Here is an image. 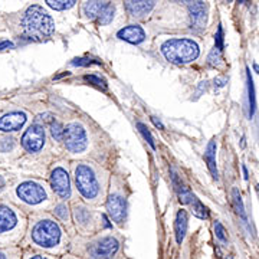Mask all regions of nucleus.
Wrapping results in <instances>:
<instances>
[{
    "mask_svg": "<svg viewBox=\"0 0 259 259\" xmlns=\"http://www.w3.org/2000/svg\"><path fill=\"white\" fill-rule=\"evenodd\" d=\"M221 61H222V52L214 48V49H212V52L209 54V56H207V62L212 66H218V65H221Z\"/></svg>",
    "mask_w": 259,
    "mask_h": 259,
    "instance_id": "nucleus-29",
    "label": "nucleus"
},
{
    "mask_svg": "<svg viewBox=\"0 0 259 259\" xmlns=\"http://www.w3.org/2000/svg\"><path fill=\"white\" fill-rule=\"evenodd\" d=\"M118 249H120V242L112 236H105L88 248V255L90 259H114Z\"/></svg>",
    "mask_w": 259,
    "mask_h": 259,
    "instance_id": "nucleus-8",
    "label": "nucleus"
},
{
    "mask_svg": "<svg viewBox=\"0 0 259 259\" xmlns=\"http://www.w3.org/2000/svg\"><path fill=\"white\" fill-rule=\"evenodd\" d=\"M102 221H104V226H105V228H112V225L108 222V219H107L105 214H102Z\"/></svg>",
    "mask_w": 259,
    "mask_h": 259,
    "instance_id": "nucleus-39",
    "label": "nucleus"
},
{
    "mask_svg": "<svg viewBox=\"0 0 259 259\" xmlns=\"http://www.w3.org/2000/svg\"><path fill=\"white\" fill-rule=\"evenodd\" d=\"M26 222L22 213L10 206H0V248H15L23 233Z\"/></svg>",
    "mask_w": 259,
    "mask_h": 259,
    "instance_id": "nucleus-3",
    "label": "nucleus"
},
{
    "mask_svg": "<svg viewBox=\"0 0 259 259\" xmlns=\"http://www.w3.org/2000/svg\"><path fill=\"white\" fill-rule=\"evenodd\" d=\"M15 194L20 202L28 206H39L49 199L45 186L35 180H26L19 183L15 189Z\"/></svg>",
    "mask_w": 259,
    "mask_h": 259,
    "instance_id": "nucleus-6",
    "label": "nucleus"
},
{
    "mask_svg": "<svg viewBox=\"0 0 259 259\" xmlns=\"http://www.w3.org/2000/svg\"><path fill=\"white\" fill-rule=\"evenodd\" d=\"M55 214L58 218H61L64 222H68V219H69V213H68V207H66V204L61 203L58 204L55 207Z\"/></svg>",
    "mask_w": 259,
    "mask_h": 259,
    "instance_id": "nucleus-33",
    "label": "nucleus"
},
{
    "mask_svg": "<svg viewBox=\"0 0 259 259\" xmlns=\"http://www.w3.org/2000/svg\"><path fill=\"white\" fill-rule=\"evenodd\" d=\"M29 236L30 242L36 248L48 250L51 253H59L64 250V231L55 221L49 218L39 219L33 223Z\"/></svg>",
    "mask_w": 259,
    "mask_h": 259,
    "instance_id": "nucleus-1",
    "label": "nucleus"
},
{
    "mask_svg": "<svg viewBox=\"0 0 259 259\" xmlns=\"http://www.w3.org/2000/svg\"><path fill=\"white\" fill-rule=\"evenodd\" d=\"M0 259H22V250L15 248H0Z\"/></svg>",
    "mask_w": 259,
    "mask_h": 259,
    "instance_id": "nucleus-25",
    "label": "nucleus"
},
{
    "mask_svg": "<svg viewBox=\"0 0 259 259\" xmlns=\"http://www.w3.org/2000/svg\"><path fill=\"white\" fill-rule=\"evenodd\" d=\"M232 199H233V207H235V212L238 213V216L241 218V221L243 225H248V218H246V212H245L243 200H242L241 193H239V190H238L236 187L232 190Z\"/></svg>",
    "mask_w": 259,
    "mask_h": 259,
    "instance_id": "nucleus-19",
    "label": "nucleus"
},
{
    "mask_svg": "<svg viewBox=\"0 0 259 259\" xmlns=\"http://www.w3.org/2000/svg\"><path fill=\"white\" fill-rule=\"evenodd\" d=\"M243 168V175H245V180H248L249 179V176H248V170H246V166L242 167Z\"/></svg>",
    "mask_w": 259,
    "mask_h": 259,
    "instance_id": "nucleus-41",
    "label": "nucleus"
},
{
    "mask_svg": "<svg viewBox=\"0 0 259 259\" xmlns=\"http://www.w3.org/2000/svg\"><path fill=\"white\" fill-rule=\"evenodd\" d=\"M71 64L74 66H90V65L97 64V62H94L93 59H90V58H75Z\"/></svg>",
    "mask_w": 259,
    "mask_h": 259,
    "instance_id": "nucleus-35",
    "label": "nucleus"
},
{
    "mask_svg": "<svg viewBox=\"0 0 259 259\" xmlns=\"http://www.w3.org/2000/svg\"><path fill=\"white\" fill-rule=\"evenodd\" d=\"M48 6H51L52 9L55 10H66V9H71V8H74L75 6V0H48L47 2Z\"/></svg>",
    "mask_w": 259,
    "mask_h": 259,
    "instance_id": "nucleus-24",
    "label": "nucleus"
},
{
    "mask_svg": "<svg viewBox=\"0 0 259 259\" xmlns=\"http://www.w3.org/2000/svg\"><path fill=\"white\" fill-rule=\"evenodd\" d=\"M22 259H55L51 255L39 253V252H32V250H25L22 252Z\"/></svg>",
    "mask_w": 259,
    "mask_h": 259,
    "instance_id": "nucleus-30",
    "label": "nucleus"
},
{
    "mask_svg": "<svg viewBox=\"0 0 259 259\" xmlns=\"http://www.w3.org/2000/svg\"><path fill=\"white\" fill-rule=\"evenodd\" d=\"M137 127H139L140 133L143 134V137L144 140L147 141L148 144L151 146V148H156V143H154V139H153V136H151V133L148 131V128L143 124V122H137Z\"/></svg>",
    "mask_w": 259,
    "mask_h": 259,
    "instance_id": "nucleus-28",
    "label": "nucleus"
},
{
    "mask_svg": "<svg viewBox=\"0 0 259 259\" xmlns=\"http://www.w3.org/2000/svg\"><path fill=\"white\" fill-rule=\"evenodd\" d=\"M107 210L114 222L117 225H122L125 214H127V206H125V200L122 199V196L111 194L107 200Z\"/></svg>",
    "mask_w": 259,
    "mask_h": 259,
    "instance_id": "nucleus-13",
    "label": "nucleus"
},
{
    "mask_svg": "<svg viewBox=\"0 0 259 259\" xmlns=\"http://www.w3.org/2000/svg\"><path fill=\"white\" fill-rule=\"evenodd\" d=\"M51 186H52V190L62 199H68L71 196V182H69V176L65 167L56 166L52 170Z\"/></svg>",
    "mask_w": 259,
    "mask_h": 259,
    "instance_id": "nucleus-10",
    "label": "nucleus"
},
{
    "mask_svg": "<svg viewBox=\"0 0 259 259\" xmlns=\"http://www.w3.org/2000/svg\"><path fill=\"white\" fill-rule=\"evenodd\" d=\"M114 6H112L111 3H107V6L101 10V13H100V16H98V22L101 23V25H108V23H111L112 19H114Z\"/></svg>",
    "mask_w": 259,
    "mask_h": 259,
    "instance_id": "nucleus-22",
    "label": "nucleus"
},
{
    "mask_svg": "<svg viewBox=\"0 0 259 259\" xmlns=\"http://www.w3.org/2000/svg\"><path fill=\"white\" fill-rule=\"evenodd\" d=\"M23 35L32 40H44L55 30V22L44 8L33 5L28 8L22 18Z\"/></svg>",
    "mask_w": 259,
    "mask_h": 259,
    "instance_id": "nucleus-2",
    "label": "nucleus"
},
{
    "mask_svg": "<svg viewBox=\"0 0 259 259\" xmlns=\"http://www.w3.org/2000/svg\"><path fill=\"white\" fill-rule=\"evenodd\" d=\"M13 48V44L9 42V40H3L0 42V51H5V49H12Z\"/></svg>",
    "mask_w": 259,
    "mask_h": 259,
    "instance_id": "nucleus-36",
    "label": "nucleus"
},
{
    "mask_svg": "<svg viewBox=\"0 0 259 259\" xmlns=\"http://www.w3.org/2000/svg\"><path fill=\"white\" fill-rule=\"evenodd\" d=\"M226 259H232V256H228V258H226Z\"/></svg>",
    "mask_w": 259,
    "mask_h": 259,
    "instance_id": "nucleus-44",
    "label": "nucleus"
},
{
    "mask_svg": "<svg viewBox=\"0 0 259 259\" xmlns=\"http://www.w3.org/2000/svg\"><path fill=\"white\" fill-rule=\"evenodd\" d=\"M124 6L133 18H143L144 15L153 10V8L156 6V2H147V0L124 2Z\"/></svg>",
    "mask_w": 259,
    "mask_h": 259,
    "instance_id": "nucleus-15",
    "label": "nucleus"
},
{
    "mask_svg": "<svg viewBox=\"0 0 259 259\" xmlns=\"http://www.w3.org/2000/svg\"><path fill=\"white\" fill-rule=\"evenodd\" d=\"M22 147L28 153H37L45 146V130L39 124H32L22 137Z\"/></svg>",
    "mask_w": 259,
    "mask_h": 259,
    "instance_id": "nucleus-9",
    "label": "nucleus"
},
{
    "mask_svg": "<svg viewBox=\"0 0 259 259\" xmlns=\"http://www.w3.org/2000/svg\"><path fill=\"white\" fill-rule=\"evenodd\" d=\"M161 54L171 64L185 65L197 59L200 49L193 39L175 37V39L166 40L161 45Z\"/></svg>",
    "mask_w": 259,
    "mask_h": 259,
    "instance_id": "nucleus-4",
    "label": "nucleus"
},
{
    "mask_svg": "<svg viewBox=\"0 0 259 259\" xmlns=\"http://www.w3.org/2000/svg\"><path fill=\"white\" fill-rule=\"evenodd\" d=\"M189 206L192 207V213H193L194 216H197L199 219H207V218H209V210H207V207H206L197 197H194L193 200H192V203L189 204Z\"/></svg>",
    "mask_w": 259,
    "mask_h": 259,
    "instance_id": "nucleus-21",
    "label": "nucleus"
},
{
    "mask_svg": "<svg viewBox=\"0 0 259 259\" xmlns=\"http://www.w3.org/2000/svg\"><path fill=\"white\" fill-rule=\"evenodd\" d=\"M117 37L121 40L128 42V44H133V45H139L146 40V32L139 25H128V26L118 30Z\"/></svg>",
    "mask_w": 259,
    "mask_h": 259,
    "instance_id": "nucleus-14",
    "label": "nucleus"
},
{
    "mask_svg": "<svg viewBox=\"0 0 259 259\" xmlns=\"http://www.w3.org/2000/svg\"><path fill=\"white\" fill-rule=\"evenodd\" d=\"M28 121V115L23 111H12L0 117V131L13 133L20 130Z\"/></svg>",
    "mask_w": 259,
    "mask_h": 259,
    "instance_id": "nucleus-12",
    "label": "nucleus"
},
{
    "mask_svg": "<svg viewBox=\"0 0 259 259\" xmlns=\"http://www.w3.org/2000/svg\"><path fill=\"white\" fill-rule=\"evenodd\" d=\"M151 121H153V124H154V125H156V127H157V128H160V130H164V125H163V124H161V121L157 120V118H156V117H151Z\"/></svg>",
    "mask_w": 259,
    "mask_h": 259,
    "instance_id": "nucleus-37",
    "label": "nucleus"
},
{
    "mask_svg": "<svg viewBox=\"0 0 259 259\" xmlns=\"http://www.w3.org/2000/svg\"><path fill=\"white\" fill-rule=\"evenodd\" d=\"M15 146H16V143H15V140L12 139V137H3V139H0V153H3V154L10 153L15 148Z\"/></svg>",
    "mask_w": 259,
    "mask_h": 259,
    "instance_id": "nucleus-27",
    "label": "nucleus"
},
{
    "mask_svg": "<svg viewBox=\"0 0 259 259\" xmlns=\"http://www.w3.org/2000/svg\"><path fill=\"white\" fill-rule=\"evenodd\" d=\"M256 192H258V194H259V185H256Z\"/></svg>",
    "mask_w": 259,
    "mask_h": 259,
    "instance_id": "nucleus-42",
    "label": "nucleus"
},
{
    "mask_svg": "<svg viewBox=\"0 0 259 259\" xmlns=\"http://www.w3.org/2000/svg\"><path fill=\"white\" fill-rule=\"evenodd\" d=\"M214 233H216L218 239H221L222 242L228 241V238H226V231H225V228H223L221 222L214 223Z\"/></svg>",
    "mask_w": 259,
    "mask_h": 259,
    "instance_id": "nucleus-34",
    "label": "nucleus"
},
{
    "mask_svg": "<svg viewBox=\"0 0 259 259\" xmlns=\"http://www.w3.org/2000/svg\"><path fill=\"white\" fill-rule=\"evenodd\" d=\"M51 134H52V139L55 141H64L65 137V128L64 125L58 121H54L51 124Z\"/></svg>",
    "mask_w": 259,
    "mask_h": 259,
    "instance_id": "nucleus-26",
    "label": "nucleus"
},
{
    "mask_svg": "<svg viewBox=\"0 0 259 259\" xmlns=\"http://www.w3.org/2000/svg\"><path fill=\"white\" fill-rule=\"evenodd\" d=\"M75 219H76V223L79 226H88L90 221H91V214H90V212L85 207L79 206V207L75 209Z\"/></svg>",
    "mask_w": 259,
    "mask_h": 259,
    "instance_id": "nucleus-23",
    "label": "nucleus"
},
{
    "mask_svg": "<svg viewBox=\"0 0 259 259\" xmlns=\"http://www.w3.org/2000/svg\"><path fill=\"white\" fill-rule=\"evenodd\" d=\"M74 175L78 192L87 200H97L101 194V185L97 171L87 163H78L74 167Z\"/></svg>",
    "mask_w": 259,
    "mask_h": 259,
    "instance_id": "nucleus-5",
    "label": "nucleus"
},
{
    "mask_svg": "<svg viewBox=\"0 0 259 259\" xmlns=\"http://www.w3.org/2000/svg\"><path fill=\"white\" fill-rule=\"evenodd\" d=\"M204 160L207 163V168L210 171V175L214 180L219 179V171H218V164H216V141L212 140L207 148H206V153H204Z\"/></svg>",
    "mask_w": 259,
    "mask_h": 259,
    "instance_id": "nucleus-16",
    "label": "nucleus"
},
{
    "mask_svg": "<svg viewBox=\"0 0 259 259\" xmlns=\"http://www.w3.org/2000/svg\"><path fill=\"white\" fill-rule=\"evenodd\" d=\"M214 44H216V49L218 51H221L222 52L223 48H225V42H223V28L222 25H219L218 26V32H216V35H214Z\"/></svg>",
    "mask_w": 259,
    "mask_h": 259,
    "instance_id": "nucleus-32",
    "label": "nucleus"
},
{
    "mask_svg": "<svg viewBox=\"0 0 259 259\" xmlns=\"http://www.w3.org/2000/svg\"><path fill=\"white\" fill-rule=\"evenodd\" d=\"M64 259H76V258H72V256H68V258H64Z\"/></svg>",
    "mask_w": 259,
    "mask_h": 259,
    "instance_id": "nucleus-43",
    "label": "nucleus"
},
{
    "mask_svg": "<svg viewBox=\"0 0 259 259\" xmlns=\"http://www.w3.org/2000/svg\"><path fill=\"white\" fill-rule=\"evenodd\" d=\"M65 147L71 153H82L85 148L88 147V137L87 131L81 124L72 122L65 128L64 137Z\"/></svg>",
    "mask_w": 259,
    "mask_h": 259,
    "instance_id": "nucleus-7",
    "label": "nucleus"
},
{
    "mask_svg": "<svg viewBox=\"0 0 259 259\" xmlns=\"http://www.w3.org/2000/svg\"><path fill=\"white\" fill-rule=\"evenodd\" d=\"M209 6L204 2H189V12L192 18V28L194 30H203L207 23Z\"/></svg>",
    "mask_w": 259,
    "mask_h": 259,
    "instance_id": "nucleus-11",
    "label": "nucleus"
},
{
    "mask_svg": "<svg viewBox=\"0 0 259 259\" xmlns=\"http://www.w3.org/2000/svg\"><path fill=\"white\" fill-rule=\"evenodd\" d=\"M5 186H6V182H5V177L0 176V192L5 189Z\"/></svg>",
    "mask_w": 259,
    "mask_h": 259,
    "instance_id": "nucleus-40",
    "label": "nucleus"
},
{
    "mask_svg": "<svg viewBox=\"0 0 259 259\" xmlns=\"http://www.w3.org/2000/svg\"><path fill=\"white\" fill-rule=\"evenodd\" d=\"M108 2H85L82 6L83 15L88 19H97L100 16L101 10L107 6Z\"/></svg>",
    "mask_w": 259,
    "mask_h": 259,
    "instance_id": "nucleus-18",
    "label": "nucleus"
},
{
    "mask_svg": "<svg viewBox=\"0 0 259 259\" xmlns=\"http://www.w3.org/2000/svg\"><path fill=\"white\" fill-rule=\"evenodd\" d=\"M175 232H176L177 243H182L185 241L186 232H187V213L186 210H179L175 222Z\"/></svg>",
    "mask_w": 259,
    "mask_h": 259,
    "instance_id": "nucleus-17",
    "label": "nucleus"
},
{
    "mask_svg": "<svg viewBox=\"0 0 259 259\" xmlns=\"http://www.w3.org/2000/svg\"><path fill=\"white\" fill-rule=\"evenodd\" d=\"M225 82H226V79H225V78H218V79H214V87L218 85V87L221 88V87L225 85Z\"/></svg>",
    "mask_w": 259,
    "mask_h": 259,
    "instance_id": "nucleus-38",
    "label": "nucleus"
},
{
    "mask_svg": "<svg viewBox=\"0 0 259 259\" xmlns=\"http://www.w3.org/2000/svg\"><path fill=\"white\" fill-rule=\"evenodd\" d=\"M83 79H85L87 82L95 85V87H100V88H102V90H105V88H107V83H105V81L101 79L100 76H97V75H85V76H83Z\"/></svg>",
    "mask_w": 259,
    "mask_h": 259,
    "instance_id": "nucleus-31",
    "label": "nucleus"
},
{
    "mask_svg": "<svg viewBox=\"0 0 259 259\" xmlns=\"http://www.w3.org/2000/svg\"><path fill=\"white\" fill-rule=\"evenodd\" d=\"M246 82H248V101H249V117H253L256 110V97H255V85L250 75L249 68L246 69Z\"/></svg>",
    "mask_w": 259,
    "mask_h": 259,
    "instance_id": "nucleus-20",
    "label": "nucleus"
}]
</instances>
